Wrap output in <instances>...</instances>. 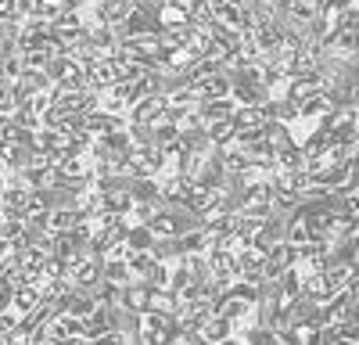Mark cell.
I'll return each mask as SVG.
<instances>
[{
    "instance_id": "277c9868",
    "label": "cell",
    "mask_w": 359,
    "mask_h": 345,
    "mask_svg": "<svg viewBox=\"0 0 359 345\" xmlns=\"http://www.w3.org/2000/svg\"><path fill=\"white\" fill-rule=\"evenodd\" d=\"M11 306L22 316H29V313H36L43 306V292H40V288H33V284H22V288H15V302Z\"/></svg>"
},
{
    "instance_id": "6da1fadb",
    "label": "cell",
    "mask_w": 359,
    "mask_h": 345,
    "mask_svg": "<svg viewBox=\"0 0 359 345\" xmlns=\"http://www.w3.org/2000/svg\"><path fill=\"white\" fill-rule=\"evenodd\" d=\"M47 72H50L57 90H86L90 86V69L72 54H57L54 62L47 65Z\"/></svg>"
},
{
    "instance_id": "9c48e42d",
    "label": "cell",
    "mask_w": 359,
    "mask_h": 345,
    "mask_svg": "<svg viewBox=\"0 0 359 345\" xmlns=\"http://www.w3.org/2000/svg\"><path fill=\"white\" fill-rule=\"evenodd\" d=\"M104 280H111L115 288H130L137 277H133L130 263H104Z\"/></svg>"
},
{
    "instance_id": "5b68a950",
    "label": "cell",
    "mask_w": 359,
    "mask_h": 345,
    "mask_svg": "<svg viewBox=\"0 0 359 345\" xmlns=\"http://www.w3.org/2000/svg\"><path fill=\"white\" fill-rule=\"evenodd\" d=\"M198 111H201L205 123H212V119H230V115L237 111V101H233V97H212V101H201Z\"/></svg>"
},
{
    "instance_id": "3957f363",
    "label": "cell",
    "mask_w": 359,
    "mask_h": 345,
    "mask_svg": "<svg viewBox=\"0 0 359 345\" xmlns=\"http://www.w3.org/2000/svg\"><path fill=\"white\" fill-rule=\"evenodd\" d=\"M111 331H115V306H111V302H101L94 313L86 316L83 338H86V341H97V338H104V334H111Z\"/></svg>"
},
{
    "instance_id": "52a82bcc",
    "label": "cell",
    "mask_w": 359,
    "mask_h": 345,
    "mask_svg": "<svg viewBox=\"0 0 359 345\" xmlns=\"http://www.w3.org/2000/svg\"><path fill=\"white\" fill-rule=\"evenodd\" d=\"M130 270H133V277L137 280H151V273H155V266H158V259H155V252H130Z\"/></svg>"
},
{
    "instance_id": "ba28073f",
    "label": "cell",
    "mask_w": 359,
    "mask_h": 345,
    "mask_svg": "<svg viewBox=\"0 0 359 345\" xmlns=\"http://www.w3.org/2000/svg\"><path fill=\"white\" fill-rule=\"evenodd\" d=\"M126 245H130V252H151V245H155V230L147 226V223H140V226H130Z\"/></svg>"
},
{
    "instance_id": "8992f818",
    "label": "cell",
    "mask_w": 359,
    "mask_h": 345,
    "mask_svg": "<svg viewBox=\"0 0 359 345\" xmlns=\"http://www.w3.org/2000/svg\"><path fill=\"white\" fill-rule=\"evenodd\" d=\"M205 133H208V140H212L216 148H226V144H233V137H237L233 115H230V119H212V123H205Z\"/></svg>"
},
{
    "instance_id": "7a4b0ae2",
    "label": "cell",
    "mask_w": 359,
    "mask_h": 345,
    "mask_svg": "<svg viewBox=\"0 0 359 345\" xmlns=\"http://www.w3.org/2000/svg\"><path fill=\"white\" fill-rule=\"evenodd\" d=\"M169 111V94L158 90V94H147L144 101H137L130 108V123H140V126H155L158 119H165Z\"/></svg>"
}]
</instances>
